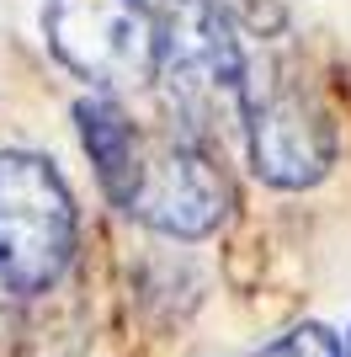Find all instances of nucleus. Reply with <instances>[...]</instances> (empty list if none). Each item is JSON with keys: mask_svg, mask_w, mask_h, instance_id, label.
<instances>
[{"mask_svg": "<svg viewBox=\"0 0 351 357\" xmlns=\"http://www.w3.org/2000/svg\"><path fill=\"white\" fill-rule=\"evenodd\" d=\"M160 70L165 96L192 128L245 123L250 59L219 0H160Z\"/></svg>", "mask_w": 351, "mask_h": 357, "instance_id": "1", "label": "nucleus"}, {"mask_svg": "<svg viewBox=\"0 0 351 357\" xmlns=\"http://www.w3.org/2000/svg\"><path fill=\"white\" fill-rule=\"evenodd\" d=\"M75 235L80 219L58 165L38 149H0V288L48 294L70 267Z\"/></svg>", "mask_w": 351, "mask_h": 357, "instance_id": "2", "label": "nucleus"}, {"mask_svg": "<svg viewBox=\"0 0 351 357\" xmlns=\"http://www.w3.org/2000/svg\"><path fill=\"white\" fill-rule=\"evenodd\" d=\"M43 38L48 54L102 96L155 86L160 16L149 0H48Z\"/></svg>", "mask_w": 351, "mask_h": 357, "instance_id": "3", "label": "nucleus"}, {"mask_svg": "<svg viewBox=\"0 0 351 357\" xmlns=\"http://www.w3.org/2000/svg\"><path fill=\"white\" fill-rule=\"evenodd\" d=\"M117 208L128 219L160 229L176 240H208L229 219L234 192L219 160L197 149L192 139H144L133 155V176L117 197Z\"/></svg>", "mask_w": 351, "mask_h": 357, "instance_id": "4", "label": "nucleus"}, {"mask_svg": "<svg viewBox=\"0 0 351 357\" xmlns=\"http://www.w3.org/2000/svg\"><path fill=\"white\" fill-rule=\"evenodd\" d=\"M245 144L250 165L266 187L282 192H304L314 181L330 176L336 165V128L320 112V102L309 96L298 80H256L245 86Z\"/></svg>", "mask_w": 351, "mask_h": 357, "instance_id": "5", "label": "nucleus"}, {"mask_svg": "<svg viewBox=\"0 0 351 357\" xmlns=\"http://www.w3.org/2000/svg\"><path fill=\"white\" fill-rule=\"evenodd\" d=\"M75 123H80V144H86L91 165H96V181H102V192L123 197L133 176V155H139V128L128 123V112L112 102V96H86V102H75Z\"/></svg>", "mask_w": 351, "mask_h": 357, "instance_id": "6", "label": "nucleus"}, {"mask_svg": "<svg viewBox=\"0 0 351 357\" xmlns=\"http://www.w3.org/2000/svg\"><path fill=\"white\" fill-rule=\"evenodd\" d=\"M261 357H346V342H341L330 326H320V320H304V326H292L282 342H272Z\"/></svg>", "mask_w": 351, "mask_h": 357, "instance_id": "7", "label": "nucleus"}, {"mask_svg": "<svg viewBox=\"0 0 351 357\" xmlns=\"http://www.w3.org/2000/svg\"><path fill=\"white\" fill-rule=\"evenodd\" d=\"M346 357H351V326H346Z\"/></svg>", "mask_w": 351, "mask_h": 357, "instance_id": "8", "label": "nucleus"}]
</instances>
